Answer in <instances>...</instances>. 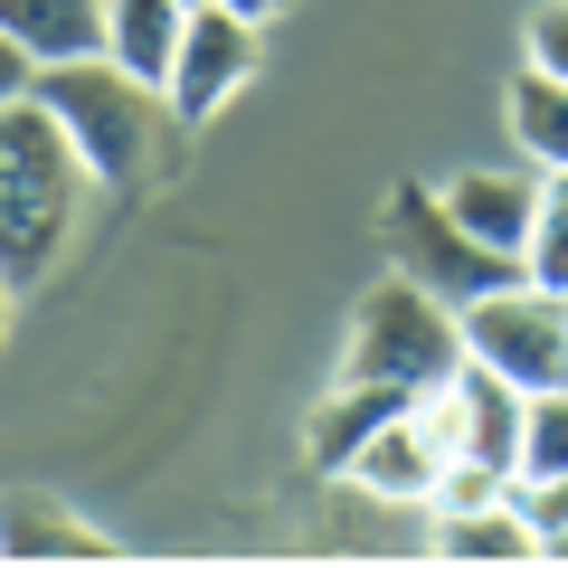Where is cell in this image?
I'll return each instance as SVG.
<instances>
[{
	"label": "cell",
	"instance_id": "obj_13",
	"mask_svg": "<svg viewBox=\"0 0 568 568\" xmlns=\"http://www.w3.org/2000/svg\"><path fill=\"white\" fill-rule=\"evenodd\" d=\"M426 549L436 559H540V530L503 503H474V511H426Z\"/></svg>",
	"mask_w": 568,
	"mask_h": 568
},
{
	"label": "cell",
	"instance_id": "obj_22",
	"mask_svg": "<svg viewBox=\"0 0 568 568\" xmlns=\"http://www.w3.org/2000/svg\"><path fill=\"white\" fill-rule=\"evenodd\" d=\"M181 10H200V0H181Z\"/></svg>",
	"mask_w": 568,
	"mask_h": 568
},
{
	"label": "cell",
	"instance_id": "obj_11",
	"mask_svg": "<svg viewBox=\"0 0 568 568\" xmlns=\"http://www.w3.org/2000/svg\"><path fill=\"white\" fill-rule=\"evenodd\" d=\"M0 559H114V540L48 493H10L0 503Z\"/></svg>",
	"mask_w": 568,
	"mask_h": 568
},
{
	"label": "cell",
	"instance_id": "obj_17",
	"mask_svg": "<svg viewBox=\"0 0 568 568\" xmlns=\"http://www.w3.org/2000/svg\"><path fill=\"white\" fill-rule=\"evenodd\" d=\"M511 511L540 530V559L568 540V474H511Z\"/></svg>",
	"mask_w": 568,
	"mask_h": 568
},
{
	"label": "cell",
	"instance_id": "obj_12",
	"mask_svg": "<svg viewBox=\"0 0 568 568\" xmlns=\"http://www.w3.org/2000/svg\"><path fill=\"white\" fill-rule=\"evenodd\" d=\"M181 29H190L181 0H104V58H114L123 77H142V85H162V77H171V58H181Z\"/></svg>",
	"mask_w": 568,
	"mask_h": 568
},
{
	"label": "cell",
	"instance_id": "obj_21",
	"mask_svg": "<svg viewBox=\"0 0 568 568\" xmlns=\"http://www.w3.org/2000/svg\"><path fill=\"white\" fill-rule=\"evenodd\" d=\"M10 294H20V284H10V275H0V332H10Z\"/></svg>",
	"mask_w": 568,
	"mask_h": 568
},
{
	"label": "cell",
	"instance_id": "obj_14",
	"mask_svg": "<svg viewBox=\"0 0 568 568\" xmlns=\"http://www.w3.org/2000/svg\"><path fill=\"white\" fill-rule=\"evenodd\" d=\"M503 123H511V142H521V162L568 171V77L521 67V77H511V95H503Z\"/></svg>",
	"mask_w": 568,
	"mask_h": 568
},
{
	"label": "cell",
	"instance_id": "obj_3",
	"mask_svg": "<svg viewBox=\"0 0 568 568\" xmlns=\"http://www.w3.org/2000/svg\"><path fill=\"white\" fill-rule=\"evenodd\" d=\"M39 95H48V114L77 133V152H85V171H95L104 190H123L142 171V152H152V133H162V85H142V77H123L114 58H77V67H48L39 77Z\"/></svg>",
	"mask_w": 568,
	"mask_h": 568
},
{
	"label": "cell",
	"instance_id": "obj_10",
	"mask_svg": "<svg viewBox=\"0 0 568 568\" xmlns=\"http://www.w3.org/2000/svg\"><path fill=\"white\" fill-rule=\"evenodd\" d=\"M0 29L48 67H77V58H104V0H0Z\"/></svg>",
	"mask_w": 568,
	"mask_h": 568
},
{
	"label": "cell",
	"instance_id": "obj_4",
	"mask_svg": "<svg viewBox=\"0 0 568 568\" xmlns=\"http://www.w3.org/2000/svg\"><path fill=\"white\" fill-rule=\"evenodd\" d=\"M379 246H388L398 275H417L426 294H446L455 313H465L474 294H493V284H521V256H493V246L446 209V190H426V181H398V190H388Z\"/></svg>",
	"mask_w": 568,
	"mask_h": 568
},
{
	"label": "cell",
	"instance_id": "obj_7",
	"mask_svg": "<svg viewBox=\"0 0 568 568\" xmlns=\"http://www.w3.org/2000/svg\"><path fill=\"white\" fill-rule=\"evenodd\" d=\"M436 474H446V446L398 407V417L342 465V484L361 493V503H379V511H426V503H436Z\"/></svg>",
	"mask_w": 568,
	"mask_h": 568
},
{
	"label": "cell",
	"instance_id": "obj_2",
	"mask_svg": "<svg viewBox=\"0 0 568 568\" xmlns=\"http://www.w3.org/2000/svg\"><path fill=\"white\" fill-rule=\"evenodd\" d=\"M465 361V313L446 294H426L417 275L388 265L369 284L361 304H351V332H342V379H388V388H426L446 379Z\"/></svg>",
	"mask_w": 568,
	"mask_h": 568
},
{
	"label": "cell",
	"instance_id": "obj_19",
	"mask_svg": "<svg viewBox=\"0 0 568 568\" xmlns=\"http://www.w3.org/2000/svg\"><path fill=\"white\" fill-rule=\"evenodd\" d=\"M20 95H39V58L0 29V104H20Z\"/></svg>",
	"mask_w": 568,
	"mask_h": 568
},
{
	"label": "cell",
	"instance_id": "obj_5",
	"mask_svg": "<svg viewBox=\"0 0 568 568\" xmlns=\"http://www.w3.org/2000/svg\"><path fill=\"white\" fill-rule=\"evenodd\" d=\"M465 351L484 369H503L521 398L568 388V294H549V284H530V275L474 294L465 304Z\"/></svg>",
	"mask_w": 568,
	"mask_h": 568
},
{
	"label": "cell",
	"instance_id": "obj_8",
	"mask_svg": "<svg viewBox=\"0 0 568 568\" xmlns=\"http://www.w3.org/2000/svg\"><path fill=\"white\" fill-rule=\"evenodd\" d=\"M436 190H446V209L493 246V256H521V246H530V219H540V162H474V171H455V181H436Z\"/></svg>",
	"mask_w": 568,
	"mask_h": 568
},
{
	"label": "cell",
	"instance_id": "obj_20",
	"mask_svg": "<svg viewBox=\"0 0 568 568\" xmlns=\"http://www.w3.org/2000/svg\"><path fill=\"white\" fill-rule=\"evenodd\" d=\"M227 10H237V20H256V29H265V20H284V10H294V0H227Z\"/></svg>",
	"mask_w": 568,
	"mask_h": 568
},
{
	"label": "cell",
	"instance_id": "obj_1",
	"mask_svg": "<svg viewBox=\"0 0 568 568\" xmlns=\"http://www.w3.org/2000/svg\"><path fill=\"white\" fill-rule=\"evenodd\" d=\"M95 171H85L77 133L48 114V95L0 104V275L10 284H48V265L67 256L85 200H95Z\"/></svg>",
	"mask_w": 568,
	"mask_h": 568
},
{
	"label": "cell",
	"instance_id": "obj_9",
	"mask_svg": "<svg viewBox=\"0 0 568 568\" xmlns=\"http://www.w3.org/2000/svg\"><path fill=\"white\" fill-rule=\"evenodd\" d=\"M407 398H417V388H388V379H342L323 407H313V426H304V455H313V474H342V465L369 446V436H379L388 417H398Z\"/></svg>",
	"mask_w": 568,
	"mask_h": 568
},
{
	"label": "cell",
	"instance_id": "obj_15",
	"mask_svg": "<svg viewBox=\"0 0 568 568\" xmlns=\"http://www.w3.org/2000/svg\"><path fill=\"white\" fill-rule=\"evenodd\" d=\"M521 275L549 284V294H568V171H540V219H530Z\"/></svg>",
	"mask_w": 568,
	"mask_h": 568
},
{
	"label": "cell",
	"instance_id": "obj_6",
	"mask_svg": "<svg viewBox=\"0 0 568 568\" xmlns=\"http://www.w3.org/2000/svg\"><path fill=\"white\" fill-rule=\"evenodd\" d=\"M256 39H265V29L237 20L227 0H200V10H190L181 58H171V77H162V104H171V123H181V133L219 123L227 104L256 85Z\"/></svg>",
	"mask_w": 568,
	"mask_h": 568
},
{
	"label": "cell",
	"instance_id": "obj_16",
	"mask_svg": "<svg viewBox=\"0 0 568 568\" xmlns=\"http://www.w3.org/2000/svg\"><path fill=\"white\" fill-rule=\"evenodd\" d=\"M511 474H568V388H540L521 407V465Z\"/></svg>",
	"mask_w": 568,
	"mask_h": 568
},
{
	"label": "cell",
	"instance_id": "obj_18",
	"mask_svg": "<svg viewBox=\"0 0 568 568\" xmlns=\"http://www.w3.org/2000/svg\"><path fill=\"white\" fill-rule=\"evenodd\" d=\"M521 48H530V67H549V77H568V0H540L521 20Z\"/></svg>",
	"mask_w": 568,
	"mask_h": 568
}]
</instances>
